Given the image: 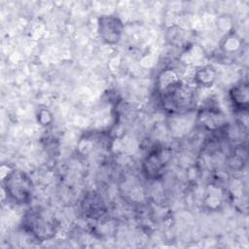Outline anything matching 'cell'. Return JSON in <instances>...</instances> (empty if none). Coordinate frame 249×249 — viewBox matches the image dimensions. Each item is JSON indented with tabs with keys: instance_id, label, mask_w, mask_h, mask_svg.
Listing matches in <instances>:
<instances>
[{
	"instance_id": "6da1fadb",
	"label": "cell",
	"mask_w": 249,
	"mask_h": 249,
	"mask_svg": "<svg viewBox=\"0 0 249 249\" xmlns=\"http://www.w3.org/2000/svg\"><path fill=\"white\" fill-rule=\"evenodd\" d=\"M23 231L38 241H47L55 236L59 223L54 215L41 206L28 208L22 216Z\"/></svg>"
},
{
	"instance_id": "7a4b0ae2",
	"label": "cell",
	"mask_w": 249,
	"mask_h": 249,
	"mask_svg": "<svg viewBox=\"0 0 249 249\" xmlns=\"http://www.w3.org/2000/svg\"><path fill=\"white\" fill-rule=\"evenodd\" d=\"M2 183L7 196L14 202L24 204L31 200L33 183L24 171L10 167L7 173L2 174Z\"/></svg>"
},
{
	"instance_id": "3957f363",
	"label": "cell",
	"mask_w": 249,
	"mask_h": 249,
	"mask_svg": "<svg viewBox=\"0 0 249 249\" xmlns=\"http://www.w3.org/2000/svg\"><path fill=\"white\" fill-rule=\"evenodd\" d=\"M124 23L120 18L114 15H103L97 20V33L101 40L108 45H116L120 42Z\"/></svg>"
},
{
	"instance_id": "277c9868",
	"label": "cell",
	"mask_w": 249,
	"mask_h": 249,
	"mask_svg": "<svg viewBox=\"0 0 249 249\" xmlns=\"http://www.w3.org/2000/svg\"><path fill=\"white\" fill-rule=\"evenodd\" d=\"M169 152L163 148L151 151L142 162V172L148 180H158L163 174L169 159Z\"/></svg>"
},
{
	"instance_id": "5b68a950",
	"label": "cell",
	"mask_w": 249,
	"mask_h": 249,
	"mask_svg": "<svg viewBox=\"0 0 249 249\" xmlns=\"http://www.w3.org/2000/svg\"><path fill=\"white\" fill-rule=\"evenodd\" d=\"M162 108L169 114L187 112L193 105L194 95L192 90L183 85L173 93L160 99Z\"/></svg>"
},
{
	"instance_id": "8992f818",
	"label": "cell",
	"mask_w": 249,
	"mask_h": 249,
	"mask_svg": "<svg viewBox=\"0 0 249 249\" xmlns=\"http://www.w3.org/2000/svg\"><path fill=\"white\" fill-rule=\"evenodd\" d=\"M196 124L207 131L217 132L225 127L226 118L223 112L216 106L206 105L198 110Z\"/></svg>"
},
{
	"instance_id": "52a82bcc",
	"label": "cell",
	"mask_w": 249,
	"mask_h": 249,
	"mask_svg": "<svg viewBox=\"0 0 249 249\" xmlns=\"http://www.w3.org/2000/svg\"><path fill=\"white\" fill-rule=\"evenodd\" d=\"M183 85L184 83L180 78L179 73L175 69L168 67L162 69L157 76L156 91L160 99L173 93Z\"/></svg>"
},
{
	"instance_id": "ba28073f",
	"label": "cell",
	"mask_w": 249,
	"mask_h": 249,
	"mask_svg": "<svg viewBox=\"0 0 249 249\" xmlns=\"http://www.w3.org/2000/svg\"><path fill=\"white\" fill-rule=\"evenodd\" d=\"M81 209L84 216L90 220H100L106 215V204L102 196L96 192H89L85 195Z\"/></svg>"
},
{
	"instance_id": "9c48e42d",
	"label": "cell",
	"mask_w": 249,
	"mask_h": 249,
	"mask_svg": "<svg viewBox=\"0 0 249 249\" xmlns=\"http://www.w3.org/2000/svg\"><path fill=\"white\" fill-rule=\"evenodd\" d=\"M229 98L238 113H246L249 106V86L246 80L235 83L229 90Z\"/></svg>"
},
{
	"instance_id": "30bf717a",
	"label": "cell",
	"mask_w": 249,
	"mask_h": 249,
	"mask_svg": "<svg viewBox=\"0 0 249 249\" xmlns=\"http://www.w3.org/2000/svg\"><path fill=\"white\" fill-rule=\"evenodd\" d=\"M217 79V71L211 64L198 66L194 74L195 84L200 88H210Z\"/></svg>"
},
{
	"instance_id": "8fae6325",
	"label": "cell",
	"mask_w": 249,
	"mask_h": 249,
	"mask_svg": "<svg viewBox=\"0 0 249 249\" xmlns=\"http://www.w3.org/2000/svg\"><path fill=\"white\" fill-rule=\"evenodd\" d=\"M241 47H242L241 39L233 32L228 33L221 44V49L223 53H228V55L238 52Z\"/></svg>"
},
{
	"instance_id": "7c38bea8",
	"label": "cell",
	"mask_w": 249,
	"mask_h": 249,
	"mask_svg": "<svg viewBox=\"0 0 249 249\" xmlns=\"http://www.w3.org/2000/svg\"><path fill=\"white\" fill-rule=\"evenodd\" d=\"M168 40L174 46H182L185 43V30L179 26H172L168 29Z\"/></svg>"
},
{
	"instance_id": "4fadbf2b",
	"label": "cell",
	"mask_w": 249,
	"mask_h": 249,
	"mask_svg": "<svg viewBox=\"0 0 249 249\" xmlns=\"http://www.w3.org/2000/svg\"><path fill=\"white\" fill-rule=\"evenodd\" d=\"M36 118H37V122L42 126H48L53 123V115L46 108H42V109L38 110Z\"/></svg>"
}]
</instances>
